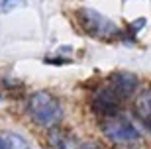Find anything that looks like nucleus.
<instances>
[{
  "label": "nucleus",
  "mask_w": 151,
  "mask_h": 149,
  "mask_svg": "<svg viewBox=\"0 0 151 149\" xmlns=\"http://www.w3.org/2000/svg\"><path fill=\"white\" fill-rule=\"evenodd\" d=\"M28 114L29 118L41 127H57L63 120V106L61 102L47 90H37L28 100Z\"/></svg>",
  "instance_id": "f257e3e1"
},
{
  "label": "nucleus",
  "mask_w": 151,
  "mask_h": 149,
  "mask_svg": "<svg viewBox=\"0 0 151 149\" xmlns=\"http://www.w3.org/2000/svg\"><path fill=\"white\" fill-rule=\"evenodd\" d=\"M77 18L83 30L86 33H90L92 37L98 39H114V37H122V32L118 28V24L112 22L110 18H106L104 14L92 10V8H81L77 12Z\"/></svg>",
  "instance_id": "f03ea898"
},
{
  "label": "nucleus",
  "mask_w": 151,
  "mask_h": 149,
  "mask_svg": "<svg viewBox=\"0 0 151 149\" xmlns=\"http://www.w3.org/2000/svg\"><path fill=\"white\" fill-rule=\"evenodd\" d=\"M102 132L110 141L120 145H128V143H135L141 137L139 130L124 116H114L102 122Z\"/></svg>",
  "instance_id": "7ed1b4c3"
},
{
  "label": "nucleus",
  "mask_w": 151,
  "mask_h": 149,
  "mask_svg": "<svg viewBox=\"0 0 151 149\" xmlns=\"http://www.w3.org/2000/svg\"><path fill=\"white\" fill-rule=\"evenodd\" d=\"M120 104L122 98L118 96V92L112 86H100L90 94V108L104 118H114L120 112Z\"/></svg>",
  "instance_id": "20e7f679"
},
{
  "label": "nucleus",
  "mask_w": 151,
  "mask_h": 149,
  "mask_svg": "<svg viewBox=\"0 0 151 149\" xmlns=\"http://www.w3.org/2000/svg\"><path fill=\"white\" fill-rule=\"evenodd\" d=\"M137 77H135L134 73H126V71H120V73H114L112 77H110V86L118 92L120 98H128L129 94H134L135 89H137Z\"/></svg>",
  "instance_id": "39448f33"
},
{
  "label": "nucleus",
  "mask_w": 151,
  "mask_h": 149,
  "mask_svg": "<svg viewBox=\"0 0 151 149\" xmlns=\"http://www.w3.org/2000/svg\"><path fill=\"white\" fill-rule=\"evenodd\" d=\"M47 143L51 149H78L81 145L77 143V139L69 132L61 130V127H51L47 132Z\"/></svg>",
  "instance_id": "423d86ee"
},
{
  "label": "nucleus",
  "mask_w": 151,
  "mask_h": 149,
  "mask_svg": "<svg viewBox=\"0 0 151 149\" xmlns=\"http://www.w3.org/2000/svg\"><path fill=\"white\" fill-rule=\"evenodd\" d=\"M135 114L143 124L151 126V86L137 94V98H135Z\"/></svg>",
  "instance_id": "0eeeda50"
},
{
  "label": "nucleus",
  "mask_w": 151,
  "mask_h": 149,
  "mask_svg": "<svg viewBox=\"0 0 151 149\" xmlns=\"http://www.w3.org/2000/svg\"><path fill=\"white\" fill-rule=\"evenodd\" d=\"M0 149H29L28 139L16 132L0 133Z\"/></svg>",
  "instance_id": "6e6552de"
},
{
  "label": "nucleus",
  "mask_w": 151,
  "mask_h": 149,
  "mask_svg": "<svg viewBox=\"0 0 151 149\" xmlns=\"http://www.w3.org/2000/svg\"><path fill=\"white\" fill-rule=\"evenodd\" d=\"M26 2L28 0H0V14H8L20 6H26Z\"/></svg>",
  "instance_id": "1a4fd4ad"
},
{
  "label": "nucleus",
  "mask_w": 151,
  "mask_h": 149,
  "mask_svg": "<svg viewBox=\"0 0 151 149\" xmlns=\"http://www.w3.org/2000/svg\"><path fill=\"white\" fill-rule=\"evenodd\" d=\"M145 24H147V22H145V18H137V20H134V22L128 26L129 32H132V35H135V33L139 32L141 28H145Z\"/></svg>",
  "instance_id": "9d476101"
},
{
  "label": "nucleus",
  "mask_w": 151,
  "mask_h": 149,
  "mask_svg": "<svg viewBox=\"0 0 151 149\" xmlns=\"http://www.w3.org/2000/svg\"><path fill=\"white\" fill-rule=\"evenodd\" d=\"M78 149H104V147L98 145V143H94V141H88V143H83Z\"/></svg>",
  "instance_id": "9b49d317"
},
{
  "label": "nucleus",
  "mask_w": 151,
  "mask_h": 149,
  "mask_svg": "<svg viewBox=\"0 0 151 149\" xmlns=\"http://www.w3.org/2000/svg\"><path fill=\"white\" fill-rule=\"evenodd\" d=\"M0 98H2V96H0Z\"/></svg>",
  "instance_id": "f8f14e48"
}]
</instances>
